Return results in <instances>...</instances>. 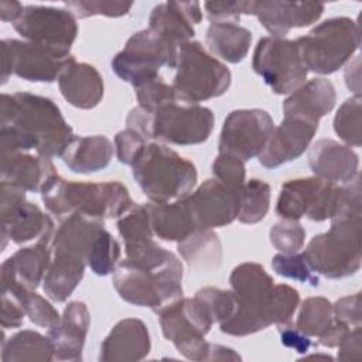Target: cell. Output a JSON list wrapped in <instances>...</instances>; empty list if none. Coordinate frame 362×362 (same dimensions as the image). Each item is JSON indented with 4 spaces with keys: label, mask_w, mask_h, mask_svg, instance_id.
I'll use <instances>...</instances> for the list:
<instances>
[{
    "label": "cell",
    "mask_w": 362,
    "mask_h": 362,
    "mask_svg": "<svg viewBox=\"0 0 362 362\" xmlns=\"http://www.w3.org/2000/svg\"><path fill=\"white\" fill-rule=\"evenodd\" d=\"M75 139L57 103L30 92L3 93L0 100V150L3 154L35 150L41 157L62 156Z\"/></svg>",
    "instance_id": "1"
},
{
    "label": "cell",
    "mask_w": 362,
    "mask_h": 362,
    "mask_svg": "<svg viewBox=\"0 0 362 362\" xmlns=\"http://www.w3.org/2000/svg\"><path fill=\"white\" fill-rule=\"evenodd\" d=\"M41 198L59 221L74 214L95 219L120 218L134 204L129 189L119 181L76 182L66 181L59 174L47 182Z\"/></svg>",
    "instance_id": "2"
},
{
    "label": "cell",
    "mask_w": 362,
    "mask_h": 362,
    "mask_svg": "<svg viewBox=\"0 0 362 362\" xmlns=\"http://www.w3.org/2000/svg\"><path fill=\"white\" fill-rule=\"evenodd\" d=\"M132 174L151 202H170L191 192L198 180L192 161L160 143H147L132 164Z\"/></svg>",
    "instance_id": "3"
},
{
    "label": "cell",
    "mask_w": 362,
    "mask_h": 362,
    "mask_svg": "<svg viewBox=\"0 0 362 362\" xmlns=\"http://www.w3.org/2000/svg\"><path fill=\"white\" fill-rule=\"evenodd\" d=\"M307 71L329 75L342 68L361 45L359 24L349 17H332L296 40Z\"/></svg>",
    "instance_id": "4"
},
{
    "label": "cell",
    "mask_w": 362,
    "mask_h": 362,
    "mask_svg": "<svg viewBox=\"0 0 362 362\" xmlns=\"http://www.w3.org/2000/svg\"><path fill=\"white\" fill-rule=\"evenodd\" d=\"M313 270L327 279H344L361 269V216L332 219L327 232L315 235L304 249Z\"/></svg>",
    "instance_id": "5"
},
{
    "label": "cell",
    "mask_w": 362,
    "mask_h": 362,
    "mask_svg": "<svg viewBox=\"0 0 362 362\" xmlns=\"http://www.w3.org/2000/svg\"><path fill=\"white\" fill-rule=\"evenodd\" d=\"M177 72L173 81L177 99L199 103L222 96L230 86L229 68L211 55L199 41L178 47Z\"/></svg>",
    "instance_id": "6"
},
{
    "label": "cell",
    "mask_w": 362,
    "mask_h": 362,
    "mask_svg": "<svg viewBox=\"0 0 362 362\" xmlns=\"http://www.w3.org/2000/svg\"><path fill=\"white\" fill-rule=\"evenodd\" d=\"M182 276L146 269L129 259L119 262L112 283L122 300L156 314L182 298Z\"/></svg>",
    "instance_id": "7"
},
{
    "label": "cell",
    "mask_w": 362,
    "mask_h": 362,
    "mask_svg": "<svg viewBox=\"0 0 362 362\" xmlns=\"http://www.w3.org/2000/svg\"><path fill=\"white\" fill-rule=\"evenodd\" d=\"M177 59L178 47L146 28L130 35L123 49L113 57L112 69L134 88L157 76L161 66L174 69Z\"/></svg>",
    "instance_id": "8"
},
{
    "label": "cell",
    "mask_w": 362,
    "mask_h": 362,
    "mask_svg": "<svg viewBox=\"0 0 362 362\" xmlns=\"http://www.w3.org/2000/svg\"><path fill=\"white\" fill-rule=\"evenodd\" d=\"M215 117L209 107L189 103H167L148 112L146 140H158L175 146H194L206 141L214 130Z\"/></svg>",
    "instance_id": "9"
},
{
    "label": "cell",
    "mask_w": 362,
    "mask_h": 362,
    "mask_svg": "<svg viewBox=\"0 0 362 362\" xmlns=\"http://www.w3.org/2000/svg\"><path fill=\"white\" fill-rule=\"evenodd\" d=\"M163 335L189 361H209L211 342L205 335L214 325L211 317L195 298H180L160 314Z\"/></svg>",
    "instance_id": "10"
},
{
    "label": "cell",
    "mask_w": 362,
    "mask_h": 362,
    "mask_svg": "<svg viewBox=\"0 0 362 362\" xmlns=\"http://www.w3.org/2000/svg\"><path fill=\"white\" fill-rule=\"evenodd\" d=\"M252 68L276 95L294 92L305 82L308 74L297 42L276 37L259 40Z\"/></svg>",
    "instance_id": "11"
},
{
    "label": "cell",
    "mask_w": 362,
    "mask_h": 362,
    "mask_svg": "<svg viewBox=\"0 0 362 362\" xmlns=\"http://www.w3.org/2000/svg\"><path fill=\"white\" fill-rule=\"evenodd\" d=\"M339 191L341 187L318 177L290 180L281 185L276 214L293 221L303 216L314 222L332 219L338 212Z\"/></svg>",
    "instance_id": "12"
},
{
    "label": "cell",
    "mask_w": 362,
    "mask_h": 362,
    "mask_svg": "<svg viewBox=\"0 0 362 362\" xmlns=\"http://www.w3.org/2000/svg\"><path fill=\"white\" fill-rule=\"evenodd\" d=\"M1 85L11 74L30 82H54L75 59L71 54L14 38L1 40Z\"/></svg>",
    "instance_id": "13"
},
{
    "label": "cell",
    "mask_w": 362,
    "mask_h": 362,
    "mask_svg": "<svg viewBox=\"0 0 362 362\" xmlns=\"http://www.w3.org/2000/svg\"><path fill=\"white\" fill-rule=\"evenodd\" d=\"M1 249L7 240L23 245L54 230L52 219L40 206L25 199V189L1 180L0 184Z\"/></svg>",
    "instance_id": "14"
},
{
    "label": "cell",
    "mask_w": 362,
    "mask_h": 362,
    "mask_svg": "<svg viewBox=\"0 0 362 362\" xmlns=\"http://www.w3.org/2000/svg\"><path fill=\"white\" fill-rule=\"evenodd\" d=\"M13 27L27 41L65 54H71L79 31L69 10L51 6H25Z\"/></svg>",
    "instance_id": "15"
},
{
    "label": "cell",
    "mask_w": 362,
    "mask_h": 362,
    "mask_svg": "<svg viewBox=\"0 0 362 362\" xmlns=\"http://www.w3.org/2000/svg\"><path fill=\"white\" fill-rule=\"evenodd\" d=\"M274 129L273 117L263 109L232 110L222 126L219 153L232 154L243 161L257 157Z\"/></svg>",
    "instance_id": "16"
},
{
    "label": "cell",
    "mask_w": 362,
    "mask_h": 362,
    "mask_svg": "<svg viewBox=\"0 0 362 362\" xmlns=\"http://www.w3.org/2000/svg\"><path fill=\"white\" fill-rule=\"evenodd\" d=\"M240 192L216 178L204 181L194 192L182 197L198 229L232 223L239 214Z\"/></svg>",
    "instance_id": "17"
},
{
    "label": "cell",
    "mask_w": 362,
    "mask_h": 362,
    "mask_svg": "<svg viewBox=\"0 0 362 362\" xmlns=\"http://www.w3.org/2000/svg\"><path fill=\"white\" fill-rule=\"evenodd\" d=\"M317 130V122L284 116L281 123L273 129L264 148L257 156L259 163L273 170L298 158L310 147Z\"/></svg>",
    "instance_id": "18"
},
{
    "label": "cell",
    "mask_w": 362,
    "mask_h": 362,
    "mask_svg": "<svg viewBox=\"0 0 362 362\" xmlns=\"http://www.w3.org/2000/svg\"><path fill=\"white\" fill-rule=\"evenodd\" d=\"M322 3H293V1H246L245 14L256 16L260 24L272 34L270 37L284 38L291 28L314 24L324 13Z\"/></svg>",
    "instance_id": "19"
},
{
    "label": "cell",
    "mask_w": 362,
    "mask_h": 362,
    "mask_svg": "<svg viewBox=\"0 0 362 362\" xmlns=\"http://www.w3.org/2000/svg\"><path fill=\"white\" fill-rule=\"evenodd\" d=\"M55 230L42 235L35 245L18 249L7 257L0 270L1 286L20 284L35 290L42 283L52 259V242Z\"/></svg>",
    "instance_id": "20"
},
{
    "label": "cell",
    "mask_w": 362,
    "mask_h": 362,
    "mask_svg": "<svg viewBox=\"0 0 362 362\" xmlns=\"http://www.w3.org/2000/svg\"><path fill=\"white\" fill-rule=\"evenodd\" d=\"M117 230L124 240L126 259L148 264L158 260L165 249L154 242L147 204H133L117 221Z\"/></svg>",
    "instance_id": "21"
},
{
    "label": "cell",
    "mask_w": 362,
    "mask_h": 362,
    "mask_svg": "<svg viewBox=\"0 0 362 362\" xmlns=\"http://www.w3.org/2000/svg\"><path fill=\"white\" fill-rule=\"evenodd\" d=\"M202 21L198 1H165L157 4L148 18V28L161 38L180 47L195 35L194 25Z\"/></svg>",
    "instance_id": "22"
},
{
    "label": "cell",
    "mask_w": 362,
    "mask_h": 362,
    "mask_svg": "<svg viewBox=\"0 0 362 362\" xmlns=\"http://www.w3.org/2000/svg\"><path fill=\"white\" fill-rule=\"evenodd\" d=\"M151 348L147 325L139 318H124L115 324L100 344L99 361L134 362L144 359Z\"/></svg>",
    "instance_id": "23"
},
{
    "label": "cell",
    "mask_w": 362,
    "mask_h": 362,
    "mask_svg": "<svg viewBox=\"0 0 362 362\" xmlns=\"http://www.w3.org/2000/svg\"><path fill=\"white\" fill-rule=\"evenodd\" d=\"M308 165L321 180L348 184L358 175L359 157L349 146L320 139L310 147Z\"/></svg>",
    "instance_id": "24"
},
{
    "label": "cell",
    "mask_w": 362,
    "mask_h": 362,
    "mask_svg": "<svg viewBox=\"0 0 362 362\" xmlns=\"http://www.w3.org/2000/svg\"><path fill=\"white\" fill-rule=\"evenodd\" d=\"M90 325V314L85 303L71 301L64 310L59 324L48 329V338L54 348L57 361H82V352L88 329Z\"/></svg>",
    "instance_id": "25"
},
{
    "label": "cell",
    "mask_w": 362,
    "mask_h": 362,
    "mask_svg": "<svg viewBox=\"0 0 362 362\" xmlns=\"http://www.w3.org/2000/svg\"><path fill=\"white\" fill-rule=\"evenodd\" d=\"M64 99L78 109H93L103 98L105 85L99 71L86 62L72 59L58 78Z\"/></svg>",
    "instance_id": "26"
},
{
    "label": "cell",
    "mask_w": 362,
    "mask_h": 362,
    "mask_svg": "<svg viewBox=\"0 0 362 362\" xmlns=\"http://www.w3.org/2000/svg\"><path fill=\"white\" fill-rule=\"evenodd\" d=\"M337 102L335 86L325 78H313L290 93L283 102L284 116L301 117L310 122H320L328 115Z\"/></svg>",
    "instance_id": "27"
},
{
    "label": "cell",
    "mask_w": 362,
    "mask_h": 362,
    "mask_svg": "<svg viewBox=\"0 0 362 362\" xmlns=\"http://www.w3.org/2000/svg\"><path fill=\"white\" fill-rule=\"evenodd\" d=\"M0 173L1 180L31 192H41L47 182L58 174L49 158L27 153L0 156Z\"/></svg>",
    "instance_id": "28"
},
{
    "label": "cell",
    "mask_w": 362,
    "mask_h": 362,
    "mask_svg": "<svg viewBox=\"0 0 362 362\" xmlns=\"http://www.w3.org/2000/svg\"><path fill=\"white\" fill-rule=\"evenodd\" d=\"M147 208L153 233L161 240L181 242L198 229L184 198L174 202H150Z\"/></svg>",
    "instance_id": "29"
},
{
    "label": "cell",
    "mask_w": 362,
    "mask_h": 362,
    "mask_svg": "<svg viewBox=\"0 0 362 362\" xmlns=\"http://www.w3.org/2000/svg\"><path fill=\"white\" fill-rule=\"evenodd\" d=\"M113 143L106 136H75L61 157L71 171L89 174L107 167L113 157Z\"/></svg>",
    "instance_id": "30"
},
{
    "label": "cell",
    "mask_w": 362,
    "mask_h": 362,
    "mask_svg": "<svg viewBox=\"0 0 362 362\" xmlns=\"http://www.w3.org/2000/svg\"><path fill=\"white\" fill-rule=\"evenodd\" d=\"M86 262L64 252H52V259L42 280L44 293L57 303H64L81 283Z\"/></svg>",
    "instance_id": "31"
},
{
    "label": "cell",
    "mask_w": 362,
    "mask_h": 362,
    "mask_svg": "<svg viewBox=\"0 0 362 362\" xmlns=\"http://www.w3.org/2000/svg\"><path fill=\"white\" fill-rule=\"evenodd\" d=\"M208 49L212 55L238 64L245 59L252 44V33L235 23H212L205 35Z\"/></svg>",
    "instance_id": "32"
},
{
    "label": "cell",
    "mask_w": 362,
    "mask_h": 362,
    "mask_svg": "<svg viewBox=\"0 0 362 362\" xmlns=\"http://www.w3.org/2000/svg\"><path fill=\"white\" fill-rule=\"evenodd\" d=\"M54 348L48 337L33 329H23L1 341L3 362H49L54 361Z\"/></svg>",
    "instance_id": "33"
},
{
    "label": "cell",
    "mask_w": 362,
    "mask_h": 362,
    "mask_svg": "<svg viewBox=\"0 0 362 362\" xmlns=\"http://www.w3.org/2000/svg\"><path fill=\"white\" fill-rule=\"evenodd\" d=\"M177 249L182 259L191 266L209 269L219 266L222 260L221 240L211 229H197L178 242Z\"/></svg>",
    "instance_id": "34"
},
{
    "label": "cell",
    "mask_w": 362,
    "mask_h": 362,
    "mask_svg": "<svg viewBox=\"0 0 362 362\" xmlns=\"http://www.w3.org/2000/svg\"><path fill=\"white\" fill-rule=\"evenodd\" d=\"M229 283L236 298L252 300L266 296L274 286L273 277L259 263L246 262L238 264L230 276Z\"/></svg>",
    "instance_id": "35"
},
{
    "label": "cell",
    "mask_w": 362,
    "mask_h": 362,
    "mask_svg": "<svg viewBox=\"0 0 362 362\" xmlns=\"http://www.w3.org/2000/svg\"><path fill=\"white\" fill-rule=\"evenodd\" d=\"M1 291L16 296L23 304L25 315L35 325L52 329L59 324L61 315L58 314L57 308H54V305L44 297L37 294L35 290H30L20 284H7L1 286Z\"/></svg>",
    "instance_id": "36"
},
{
    "label": "cell",
    "mask_w": 362,
    "mask_h": 362,
    "mask_svg": "<svg viewBox=\"0 0 362 362\" xmlns=\"http://www.w3.org/2000/svg\"><path fill=\"white\" fill-rule=\"evenodd\" d=\"M334 324L332 303L321 296L305 298L297 315L296 327L307 337H320Z\"/></svg>",
    "instance_id": "37"
},
{
    "label": "cell",
    "mask_w": 362,
    "mask_h": 362,
    "mask_svg": "<svg viewBox=\"0 0 362 362\" xmlns=\"http://www.w3.org/2000/svg\"><path fill=\"white\" fill-rule=\"evenodd\" d=\"M270 185L262 180L252 178L243 184L238 219L242 223L253 225L260 222L269 212Z\"/></svg>",
    "instance_id": "38"
},
{
    "label": "cell",
    "mask_w": 362,
    "mask_h": 362,
    "mask_svg": "<svg viewBox=\"0 0 362 362\" xmlns=\"http://www.w3.org/2000/svg\"><path fill=\"white\" fill-rule=\"evenodd\" d=\"M298 305L300 294L296 288L287 284H274L264 300V311L270 325H284L291 322Z\"/></svg>",
    "instance_id": "39"
},
{
    "label": "cell",
    "mask_w": 362,
    "mask_h": 362,
    "mask_svg": "<svg viewBox=\"0 0 362 362\" xmlns=\"http://www.w3.org/2000/svg\"><path fill=\"white\" fill-rule=\"evenodd\" d=\"M119 259V242L106 229H102L88 252V266L95 274L107 276L116 270Z\"/></svg>",
    "instance_id": "40"
},
{
    "label": "cell",
    "mask_w": 362,
    "mask_h": 362,
    "mask_svg": "<svg viewBox=\"0 0 362 362\" xmlns=\"http://www.w3.org/2000/svg\"><path fill=\"white\" fill-rule=\"evenodd\" d=\"M334 130L339 139L346 143V146H361V98L352 96L341 105L334 117Z\"/></svg>",
    "instance_id": "41"
},
{
    "label": "cell",
    "mask_w": 362,
    "mask_h": 362,
    "mask_svg": "<svg viewBox=\"0 0 362 362\" xmlns=\"http://www.w3.org/2000/svg\"><path fill=\"white\" fill-rule=\"evenodd\" d=\"M273 270L287 279L308 283L313 287L320 284L318 274L307 262L304 253H277L272 259Z\"/></svg>",
    "instance_id": "42"
},
{
    "label": "cell",
    "mask_w": 362,
    "mask_h": 362,
    "mask_svg": "<svg viewBox=\"0 0 362 362\" xmlns=\"http://www.w3.org/2000/svg\"><path fill=\"white\" fill-rule=\"evenodd\" d=\"M194 297L205 308L214 324H221L228 320L238 304L236 296L232 290H221L215 287H204L198 290Z\"/></svg>",
    "instance_id": "43"
},
{
    "label": "cell",
    "mask_w": 362,
    "mask_h": 362,
    "mask_svg": "<svg viewBox=\"0 0 362 362\" xmlns=\"http://www.w3.org/2000/svg\"><path fill=\"white\" fill-rule=\"evenodd\" d=\"M139 106L148 112H154L158 107L177 102V95L173 85H168L160 75L134 86Z\"/></svg>",
    "instance_id": "44"
},
{
    "label": "cell",
    "mask_w": 362,
    "mask_h": 362,
    "mask_svg": "<svg viewBox=\"0 0 362 362\" xmlns=\"http://www.w3.org/2000/svg\"><path fill=\"white\" fill-rule=\"evenodd\" d=\"M269 236L280 253H297L305 242V229L298 221L283 219L272 226Z\"/></svg>",
    "instance_id": "45"
},
{
    "label": "cell",
    "mask_w": 362,
    "mask_h": 362,
    "mask_svg": "<svg viewBox=\"0 0 362 362\" xmlns=\"http://www.w3.org/2000/svg\"><path fill=\"white\" fill-rule=\"evenodd\" d=\"M66 8L79 18H86L92 16H105V17H123L126 16L133 3L130 1H95V0H76L66 1Z\"/></svg>",
    "instance_id": "46"
},
{
    "label": "cell",
    "mask_w": 362,
    "mask_h": 362,
    "mask_svg": "<svg viewBox=\"0 0 362 362\" xmlns=\"http://www.w3.org/2000/svg\"><path fill=\"white\" fill-rule=\"evenodd\" d=\"M214 178L219 180L225 185L242 191L246 177L245 161L236 156L219 153L212 163Z\"/></svg>",
    "instance_id": "47"
},
{
    "label": "cell",
    "mask_w": 362,
    "mask_h": 362,
    "mask_svg": "<svg viewBox=\"0 0 362 362\" xmlns=\"http://www.w3.org/2000/svg\"><path fill=\"white\" fill-rule=\"evenodd\" d=\"M147 144V140L133 129H124L115 136V148L117 160L123 164L132 165L137 154Z\"/></svg>",
    "instance_id": "48"
},
{
    "label": "cell",
    "mask_w": 362,
    "mask_h": 362,
    "mask_svg": "<svg viewBox=\"0 0 362 362\" xmlns=\"http://www.w3.org/2000/svg\"><path fill=\"white\" fill-rule=\"evenodd\" d=\"M204 10L211 23H238L246 11V1H205Z\"/></svg>",
    "instance_id": "49"
},
{
    "label": "cell",
    "mask_w": 362,
    "mask_h": 362,
    "mask_svg": "<svg viewBox=\"0 0 362 362\" xmlns=\"http://www.w3.org/2000/svg\"><path fill=\"white\" fill-rule=\"evenodd\" d=\"M334 320L349 328L361 325V293L341 297L332 304Z\"/></svg>",
    "instance_id": "50"
},
{
    "label": "cell",
    "mask_w": 362,
    "mask_h": 362,
    "mask_svg": "<svg viewBox=\"0 0 362 362\" xmlns=\"http://www.w3.org/2000/svg\"><path fill=\"white\" fill-rule=\"evenodd\" d=\"M24 317L25 311L20 300L7 291H1V327L20 328L24 322Z\"/></svg>",
    "instance_id": "51"
},
{
    "label": "cell",
    "mask_w": 362,
    "mask_h": 362,
    "mask_svg": "<svg viewBox=\"0 0 362 362\" xmlns=\"http://www.w3.org/2000/svg\"><path fill=\"white\" fill-rule=\"evenodd\" d=\"M280 341L284 346L294 349L298 354H307L310 346L313 345L311 338L303 334L294 324L287 322L284 325H277Z\"/></svg>",
    "instance_id": "52"
},
{
    "label": "cell",
    "mask_w": 362,
    "mask_h": 362,
    "mask_svg": "<svg viewBox=\"0 0 362 362\" xmlns=\"http://www.w3.org/2000/svg\"><path fill=\"white\" fill-rule=\"evenodd\" d=\"M362 351V329L359 327H354L344 337L341 344L338 345V355L339 361H355L361 358Z\"/></svg>",
    "instance_id": "53"
},
{
    "label": "cell",
    "mask_w": 362,
    "mask_h": 362,
    "mask_svg": "<svg viewBox=\"0 0 362 362\" xmlns=\"http://www.w3.org/2000/svg\"><path fill=\"white\" fill-rule=\"evenodd\" d=\"M349 327L345 324H341L334 320V324L318 337V345L327 346V348H335L341 344L344 337L349 332Z\"/></svg>",
    "instance_id": "54"
},
{
    "label": "cell",
    "mask_w": 362,
    "mask_h": 362,
    "mask_svg": "<svg viewBox=\"0 0 362 362\" xmlns=\"http://www.w3.org/2000/svg\"><path fill=\"white\" fill-rule=\"evenodd\" d=\"M359 68H361L359 57H355V59L351 61L345 68L346 86L358 98H361V71H359Z\"/></svg>",
    "instance_id": "55"
},
{
    "label": "cell",
    "mask_w": 362,
    "mask_h": 362,
    "mask_svg": "<svg viewBox=\"0 0 362 362\" xmlns=\"http://www.w3.org/2000/svg\"><path fill=\"white\" fill-rule=\"evenodd\" d=\"M24 6L18 1L3 0L0 1V18L1 21H11L14 23L23 13Z\"/></svg>",
    "instance_id": "56"
}]
</instances>
